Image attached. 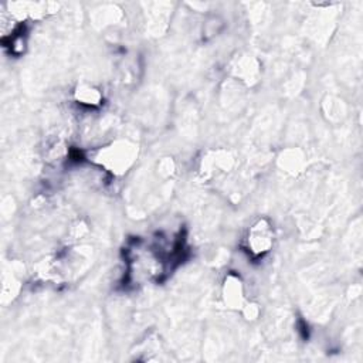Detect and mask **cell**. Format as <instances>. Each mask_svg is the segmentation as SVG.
I'll return each mask as SVG.
<instances>
[{
  "mask_svg": "<svg viewBox=\"0 0 363 363\" xmlns=\"http://www.w3.org/2000/svg\"><path fill=\"white\" fill-rule=\"evenodd\" d=\"M272 244V231L269 225L265 224L264 220L258 221L250 231L248 235V251L254 257H259L269 251V247Z\"/></svg>",
  "mask_w": 363,
  "mask_h": 363,
  "instance_id": "cell-1",
  "label": "cell"
}]
</instances>
